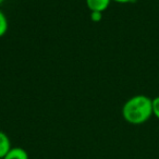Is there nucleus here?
<instances>
[{
	"instance_id": "nucleus-1",
	"label": "nucleus",
	"mask_w": 159,
	"mask_h": 159,
	"mask_svg": "<svg viewBox=\"0 0 159 159\" xmlns=\"http://www.w3.org/2000/svg\"><path fill=\"white\" fill-rule=\"evenodd\" d=\"M121 112L128 123L143 124L152 116V99L146 95H135L124 102Z\"/></svg>"
},
{
	"instance_id": "nucleus-2",
	"label": "nucleus",
	"mask_w": 159,
	"mask_h": 159,
	"mask_svg": "<svg viewBox=\"0 0 159 159\" xmlns=\"http://www.w3.org/2000/svg\"><path fill=\"white\" fill-rule=\"evenodd\" d=\"M91 12H104L110 6L111 0H85Z\"/></svg>"
},
{
	"instance_id": "nucleus-3",
	"label": "nucleus",
	"mask_w": 159,
	"mask_h": 159,
	"mask_svg": "<svg viewBox=\"0 0 159 159\" xmlns=\"http://www.w3.org/2000/svg\"><path fill=\"white\" fill-rule=\"evenodd\" d=\"M11 148V141L9 136L5 132L0 131V159H3V157L8 154V152Z\"/></svg>"
},
{
	"instance_id": "nucleus-4",
	"label": "nucleus",
	"mask_w": 159,
	"mask_h": 159,
	"mask_svg": "<svg viewBox=\"0 0 159 159\" xmlns=\"http://www.w3.org/2000/svg\"><path fill=\"white\" fill-rule=\"evenodd\" d=\"M3 159H30L27 152L22 147H12Z\"/></svg>"
},
{
	"instance_id": "nucleus-5",
	"label": "nucleus",
	"mask_w": 159,
	"mask_h": 159,
	"mask_svg": "<svg viewBox=\"0 0 159 159\" xmlns=\"http://www.w3.org/2000/svg\"><path fill=\"white\" fill-rule=\"evenodd\" d=\"M8 29H9L8 18L3 13L2 10L0 9V37H2V36L6 35V33L8 32Z\"/></svg>"
},
{
	"instance_id": "nucleus-6",
	"label": "nucleus",
	"mask_w": 159,
	"mask_h": 159,
	"mask_svg": "<svg viewBox=\"0 0 159 159\" xmlns=\"http://www.w3.org/2000/svg\"><path fill=\"white\" fill-rule=\"evenodd\" d=\"M152 116L159 120V96L152 99Z\"/></svg>"
},
{
	"instance_id": "nucleus-7",
	"label": "nucleus",
	"mask_w": 159,
	"mask_h": 159,
	"mask_svg": "<svg viewBox=\"0 0 159 159\" xmlns=\"http://www.w3.org/2000/svg\"><path fill=\"white\" fill-rule=\"evenodd\" d=\"M91 19L95 23L100 22L102 20V12H91Z\"/></svg>"
},
{
	"instance_id": "nucleus-8",
	"label": "nucleus",
	"mask_w": 159,
	"mask_h": 159,
	"mask_svg": "<svg viewBox=\"0 0 159 159\" xmlns=\"http://www.w3.org/2000/svg\"><path fill=\"white\" fill-rule=\"evenodd\" d=\"M111 1H115L117 3H130V2H133L134 0H111Z\"/></svg>"
},
{
	"instance_id": "nucleus-9",
	"label": "nucleus",
	"mask_w": 159,
	"mask_h": 159,
	"mask_svg": "<svg viewBox=\"0 0 159 159\" xmlns=\"http://www.w3.org/2000/svg\"><path fill=\"white\" fill-rule=\"evenodd\" d=\"M3 2H5V0H0V6L2 5V3H3Z\"/></svg>"
}]
</instances>
